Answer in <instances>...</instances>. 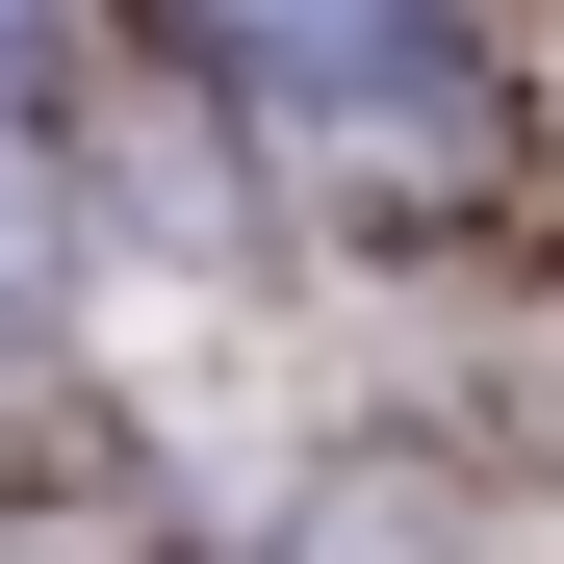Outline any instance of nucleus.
Masks as SVG:
<instances>
[{"label": "nucleus", "instance_id": "7ed1b4c3", "mask_svg": "<svg viewBox=\"0 0 564 564\" xmlns=\"http://www.w3.org/2000/svg\"><path fill=\"white\" fill-rule=\"evenodd\" d=\"M26 52H52V0H0V77H26Z\"/></svg>", "mask_w": 564, "mask_h": 564}, {"label": "nucleus", "instance_id": "f03ea898", "mask_svg": "<svg viewBox=\"0 0 564 564\" xmlns=\"http://www.w3.org/2000/svg\"><path fill=\"white\" fill-rule=\"evenodd\" d=\"M52 257H77V206H52L26 154H0V334H52Z\"/></svg>", "mask_w": 564, "mask_h": 564}, {"label": "nucleus", "instance_id": "f257e3e1", "mask_svg": "<svg viewBox=\"0 0 564 564\" xmlns=\"http://www.w3.org/2000/svg\"><path fill=\"white\" fill-rule=\"evenodd\" d=\"M154 52L206 77L231 129L334 154V180H488V129H513L436 0H154Z\"/></svg>", "mask_w": 564, "mask_h": 564}]
</instances>
